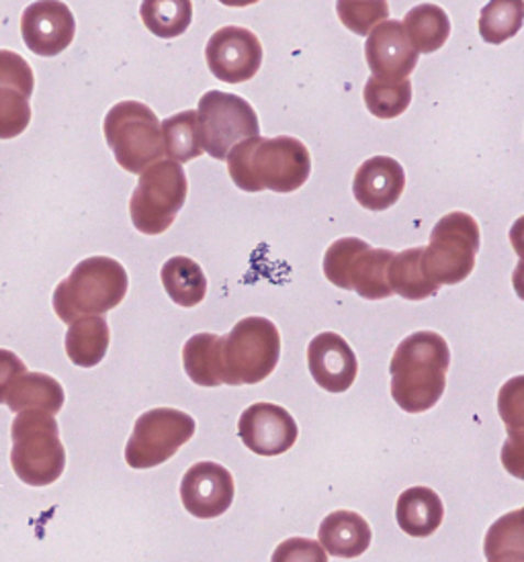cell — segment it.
I'll use <instances>...</instances> for the list:
<instances>
[{
  "label": "cell",
  "mask_w": 524,
  "mask_h": 562,
  "mask_svg": "<svg viewBox=\"0 0 524 562\" xmlns=\"http://www.w3.org/2000/svg\"><path fill=\"white\" fill-rule=\"evenodd\" d=\"M225 160L230 178L244 193H296L312 175L310 149L291 135L248 137Z\"/></svg>",
  "instance_id": "1"
},
{
  "label": "cell",
  "mask_w": 524,
  "mask_h": 562,
  "mask_svg": "<svg viewBox=\"0 0 524 562\" xmlns=\"http://www.w3.org/2000/svg\"><path fill=\"white\" fill-rule=\"evenodd\" d=\"M449 369L447 340L436 331H416L391 356V397L408 414H424L443 397Z\"/></svg>",
  "instance_id": "2"
},
{
  "label": "cell",
  "mask_w": 524,
  "mask_h": 562,
  "mask_svg": "<svg viewBox=\"0 0 524 562\" xmlns=\"http://www.w3.org/2000/svg\"><path fill=\"white\" fill-rule=\"evenodd\" d=\"M125 268L109 256H92L78 262L70 277L54 291V311L64 324L82 317L105 315L127 295Z\"/></svg>",
  "instance_id": "3"
},
{
  "label": "cell",
  "mask_w": 524,
  "mask_h": 562,
  "mask_svg": "<svg viewBox=\"0 0 524 562\" xmlns=\"http://www.w3.org/2000/svg\"><path fill=\"white\" fill-rule=\"evenodd\" d=\"M11 467L30 487L56 483L66 469V448L62 445L56 417L42 412H21L11 426Z\"/></svg>",
  "instance_id": "4"
},
{
  "label": "cell",
  "mask_w": 524,
  "mask_h": 562,
  "mask_svg": "<svg viewBox=\"0 0 524 562\" xmlns=\"http://www.w3.org/2000/svg\"><path fill=\"white\" fill-rule=\"evenodd\" d=\"M281 358V334L267 317H244L222 338L224 385H258Z\"/></svg>",
  "instance_id": "5"
},
{
  "label": "cell",
  "mask_w": 524,
  "mask_h": 562,
  "mask_svg": "<svg viewBox=\"0 0 524 562\" xmlns=\"http://www.w3.org/2000/svg\"><path fill=\"white\" fill-rule=\"evenodd\" d=\"M107 146L123 170L142 175L165 156L163 123L148 104L121 101L109 109L103 123Z\"/></svg>",
  "instance_id": "6"
},
{
  "label": "cell",
  "mask_w": 524,
  "mask_h": 562,
  "mask_svg": "<svg viewBox=\"0 0 524 562\" xmlns=\"http://www.w3.org/2000/svg\"><path fill=\"white\" fill-rule=\"evenodd\" d=\"M393 256L391 250L371 248L360 237H341L326 250L324 274L334 286L355 291L367 301L390 299Z\"/></svg>",
  "instance_id": "7"
},
{
  "label": "cell",
  "mask_w": 524,
  "mask_h": 562,
  "mask_svg": "<svg viewBox=\"0 0 524 562\" xmlns=\"http://www.w3.org/2000/svg\"><path fill=\"white\" fill-rule=\"evenodd\" d=\"M189 182L179 162L165 160L148 166L137 180L130 215L144 236H160L175 223L187 201Z\"/></svg>",
  "instance_id": "8"
},
{
  "label": "cell",
  "mask_w": 524,
  "mask_h": 562,
  "mask_svg": "<svg viewBox=\"0 0 524 562\" xmlns=\"http://www.w3.org/2000/svg\"><path fill=\"white\" fill-rule=\"evenodd\" d=\"M480 244L478 222L461 211L449 213L438 220L424 248V270L438 286L459 284L473 272Z\"/></svg>",
  "instance_id": "9"
},
{
  "label": "cell",
  "mask_w": 524,
  "mask_h": 562,
  "mask_svg": "<svg viewBox=\"0 0 524 562\" xmlns=\"http://www.w3.org/2000/svg\"><path fill=\"white\" fill-rule=\"evenodd\" d=\"M196 419L180 409H150L135 422L125 446V462L135 471L160 467L196 436Z\"/></svg>",
  "instance_id": "10"
},
{
  "label": "cell",
  "mask_w": 524,
  "mask_h": 562,
  "mask_svg": "<svg viewBox=\"0 0 524 562\" xmlns=\"http://www.w3.org/2000/svg\"><path fill=\"white\" fill-rule=\"evenodd\" d=\"M201 146L215 160H225L234 146L260 135V123L253 104L238 94L210 90L201 97L199 109Z\"/></svg>",
  "instance_id": "11"
},
{
  "label": "cell",
  "mask_w": 524,
  "mask_h": 562,
  "mask_svg": "<svg viewBox=\"0 0 524 562\" xmlns=\"http://www.w3.org/2000/svg\"><path fill=\"white\" fill-rule=\"evenodd\" d=\"M211 75L227 85L253 80L263 66V45L246 27H222L215 31L205 47Z\"/></svg>",
  "instance_id": "12"
},
{
  "label": "cell",
  "mask_w": 524,
  "mask_h": 562,
  "mask_svg": "<svg viewBox=\"0 0 524 562\" xmlns=\"http://www.w3.org/2000/svg\"><path fill=\"white\" fill-rule=\"evenodd\" d=\"M238 436L250 452L270 459L281 457L296 446L300 428L285 407L260 401L242 412Z\"/></svg>",
  "instance_id": "13"
},
{
  "label": "cell",
  "mask_w": 524,
  "mask_h": 562,
  "mask_svg": "<svg viewBox=\"0 0 524 562\" xmlns=\"http://www.w3.org/2000/svg\"><path fill=\"white\" fill-rule=\"evenodd\" d=\"M234 476L211 460L193 464L180 481V502L197 519H213L224 516L234 504Z\"/></svg>",
  "instance_id": "14"
},
{
  "label": "cell",
  "mask_w": 524,
  "mask_h": 562,
  "mask_svg": "<svg viewBox=\"0 0 524 562\" xmlns=\"http://www.w3.org/2000/svg\"><path fill=\"white\" fill-rule=\"evenodd\" d=\"M21 35L35 56L54 58L75 42V15L60 0H37L21 16Z\"/></svg>",
  "instance_id": "15"
},
{
  "label": "cell",
  "mask_w": 524,
  "mask_h": 562,
  "mask_svg": "<svg viewBox=\"0 0 524 562\" xmlns=\"http://www.w3.org/2000/svg\"><path fill=\"white\" fill-rule=\"evenodd\" d=\"M419 52L412 47L405 35L402 21H383L375 27L367 44H365V58L374 78L386 82H400L416 70Z\"/></svg>",
  "instance_id": "16"
},
{
  "label": "cell",
  "mask_w": 524,
  "mask_h": 562,
  "mask_svg": "<svg viewBox=\"0 0 524 562\" xmlns=\"http://www.w3.org/2000/svg\"><path fill=\"white\" fill-rule=\"evenodd\" d=\"M308 369L315 385L328 393H346L357 381L359 360L341 334L324 331L308 346Z\"/></svg>",
  "instance_id": "17"
},
{
  "label": "cell",
  "mask_w": 524,
  "mask_h": 562,
  "mask_svg": "<svg viewBox=\"0 0 524 562\" xmlns=\"http://www.w3.org/2000/svg\"><path fill=\"white\" fill-rule=\"evenodd\" d=\"M404 189V168L390 156H375L360 164L353 180V194L360 207L367 211L393 207L400 201Z\"/></svg>",
  "instance_id": "18"
},
{
  "label": "cell",
  "mask_w": 524,
  "mask_h": 562,
  "mask_svg": "<svg viewBox=\"0 0 524 562\" xmlns=\"http://www.w3.org/2000/svg\"><path fill=\"white\" fill-rule=\"evenodd\" d=\"M317 538L334 559H359L371 547L374 532L357 512L336 509L322 519Z\"/></svg>",
  "instance_id": "19"
},
{
  "label": "cell",
  "mask_w": 524,
  "mask_h": 562,
  "mask_svg": "<svg viewBox=\"0 0 524 562\" xmlns=\"http://www.w3.org/2000/svg\"><path fill=\"white\" fill-rule=\"evenodd\" d=\"M395 519L402 532L412 538H428L443 526L445 505L431 487H410L398 497Z\"/></svg>",
  "instance_id": "20"
},
{
  "label": "cell",
  "mask_w": 524,
  "mask_h": 562,
  "mask_svg": "<svg viewBox=\"0 0 524 562\" xmlns=\"http://www.w3.org/2000/svg\"><path fill=\"white\" fill-rule=\"evenodd\" d=\"M64 389L60 383L44 372H25L11 386L7 395V405L13 414L21 412H42L58 415L64 407Z\"/></svg>",
  "instance_id": "21"
},
{
  "label": "cell",
  "mask_w": 524,
  "mask_h": 562,
  "mask_svg": "<svg viewBox=\"0 0 524 562\" xmlns=\"http://www.w3.org/2000/svg\"><path fill=\"white\" fill-rule=\"evenodd\" d=\"M111 344V329L103 315H92L73 322L66 331V355L70 362L80 369H94L109 350Z\"/></svg>",
  "instance_id": "22"
},
{
  "label": "cell",
  "mask_w": 524,
  "mask_h": 562,
  "mask_svg": "<svg viewBox=\"0 0 524 562\" xmlns=\"http://www.w3.org/2000/svg\"><path fill=\"white\" fill-rule=\"evenodd\" d=\"M182 367L196 385H224L222 338L208 331L189 338L182 348Z\"/></svg>",
  "instance_id": "23"
},
{
  "label": "cell",
  "mask_w": 524,
  "mask_h": 562,
  "mask_svg": "<svg viewBox=\"0 0 524 562\" xmlns=\"http://www.w3.org/2000/svg\"><path fill=\"white\" fill-rule=\"evenodd\" d=\"M160 279L165 284L166 295L172 299L179 307H197L203 303L208 295V279L205 272L197 265L196 260L187 256H175L166 260L160 270Z\"/></svg>",
  "instance_id": "24"
},
{
  "label": "cell",
  "mask_w": 524,
  "mask_h": 562,
  "mask_svg": "<svg viewBox=\"0 0 524 562\" xmlns=\"http://www.w3.org/2000/svg\"><path fill=\"white\" fill-rule=\"evenodd\" d=\"M422 258V246L393 256L390 265V286L393 295L404 296L408 301H424L438 293L441 286L424 270Z\"/></svg>",
  "instance_id": "25"
},
{
  "label": "cell",
  "mask_w": 524,
  "mask_h": 562,
  "mask_svg": "<svg viewBox=\"0 0 524 562\" xmlns=\"http://www.w3.org/2000/svg\"><path fill=\"white\" fill-rule=\"evenodd\" d=\"M402 25L410 44L419 54L438 52L449 40V15L438 4L424 2L414 7L412 11H408Z\"/></svg>",
  "instance_id": "26"
},
{
  "label": "cell",
  "mask_w": 524,
  "mask_h": 562,
  "mask_svg": "<svg viewBox=\"0 0 524 562\" xmlns=\"http://www.w3.org/2000/svg\"><path fill=\"white\" fill-rule=\"evenodd\" d=\"M488 562H524V505L495 519L483 538Z\"/></svg>",
  "instance_id": "27"
},
{
  "label": "cell",
  "mask_w": 524,
  "mask_h": 562,
  "mask_svg": "<svg viewBox=\"0 0 524 562\" xmlns=\"http://www.w3.org/2000/svg\"><path fill=\"white\" fill-rule=\"evenodd\" d=\"M140 15L146 30L163 40H175L191 27V0H142Z\"/></svg>",
  "instance_id": "28"
},
{
  "label": "cell",
  "mask_w": 524,
  "mask_h": 562,
  "mask_svg": "<svg viewBox=\"0 0 524 562\" xmlns=\"http://www.w3.org/2000/svg\"><path fill=\"white\" fill-rule=\"evenodd\" d=\"M165 154L172 162H191L203 154L197 111H182L163 123Z\"/></svg>",
  "instance_id": "29"
},
{
  "label": "cell",
  "mask_w": 524,
  "mask_h": 562,
  "mask_svg": "<svg viewBox=\"0 0 524 562\" xmlns=\"http://www.w3.org/2000/svg\"><path fill=\"white\" fill-rule=\"evenodd\" d=\"M524 25V0H490L480 15V35L488 44L500 45L516 37Z\"/></svg>",
  "instance_id": "30"
},
{
  "label": "cell",
  "mask_w": 524,
  "mask_h": 562,
  "mask_svg": "<svg viewBox=\"0 0 524 562\" xmlns=\"http://www.w3.org/2000/svg\"><path fill=\"white\" fill-rule=\"evenodd\" d=\"M365 104L369 113L377 119H395L408 111L412 103V82L405 78L400 82H386L379 78H369L365 90Z\"/></svg>",
  "instance_id": "31"
},
{
  "label": "cell",
  "mask_w": 524,
  "mask_h": 562,
  "mask_svg": "<svg viewBox=\"0 0 524 562\" xmlns=\"http://www.w3.org/2000/svg\"><path fill=\"white\" fill-rule=\"evenodd\" d=\"M498 414L506 426L510 445L524 450V374L512 376L498 393Z\"/></svg>",
  "instance_id": "32"
},
{
  "label": "cell",
  "mask_w": 524,
  "mask_h": 562,
  "mask_svg": "<svg viewBox=\"0 0 524 562\" xmlns=\"http://www.w3.org/2000/svg\"><path fill=\"white\" fill-rule=\"evenodd\" d=\"M336 13L346 30L357 35H369L371 31L388 21V0H336Z\"/></svg>",
  "instance_id": "33"
},
{
  "label": "cell",
  "mask_w": 524,
  "mask_h": 562,
  "mask_svg": "<svg viewBox=\"0 0 524 562\" xmlns=\"http://www.w3.org/2000/svg\"><path fill=\"white\" fill-rule=\"evenodd\" d=\"M30 123V99L19 90L0 89V139H13L23 134Z\"/></svg>",
  "instance_id": "34"
},
{
  "label": "cell",
  "mask_w": 524,
  "mask_h": 562,
  "mask_svg": "<svg viewBox=\"0 0 524 562\" xmlns=\"http://www.w3.org/2000/svg\"><path fill=\"white\" fill-rule=\"evenodd\" d=\"M35 76L27 59L15 52L0 49V89H15L31 99Z\"/></svg>",
  "instance_id": "35"
},
{
  "label": "cell",
  "mask_w": 524,
  "mask_h": 562,
  "mask_svg": "<svg viewBox=\"0 0 524 562\" xmlns=\"http://www.w3.org/2000/svg\"><path fill=\"white\" fill-rule=\"evenodd\" d=\"M270 562H328V554L320 542L312 538H287L275 548Z\"/></svg>",
  "instance_id": "36"
},
{
  "label": "cell",
  "mask_w": 524,
  "mask_h": 562,
  "mask_svg": "<svg viewBox=\"0 0 524 562\" xmlns=\"http://www.w3.org/2000/svg\"><path fill=\"white\" fill-rule=\"evenodd\" d=\"M27 372L25 362L11 350L0 348V403H7V395L16 379Z\"/></svg>",
  "instance_id": "37"
},
{
  "label": "cell",
  "mask_w": 524,
  "mask_h": 562,
  "mask_svg": "<svg viewBox=\"0 0 524 562\" xmlns=\"http://www.w3.org/2000/svg\"><path fill=\"white\" fill-rule=\"evenodd\" d=\"M500 460H502V467L506 469V473L512 474L514 479L524 481V450H519L510 445L509 440H504L502 450H500Z\"/></svg>",
  "instance_id": "38"
},
{
  "label": "cell",
  "mask_w": 524,
  "mask_h": 562,
  "mask_svg": "<svg viewBox=\"0 0 524 562\" xmlns=\"http://www.w3.org/2000/svg\"><path fill=\"white\" fill-rule=\"evenodd\" d=\"M510 244H512L514 252L519 254L521 265H524V215L512 223V227H510Z\"/></svg>",
  "instance_id": "39"
},
{
  "label": "cell",
  "mask_w": 524,
  "mask_h": 562,
  "mask_svg": "<svg viewBox=\"0 0 524 562\" xmlns=\"http://www.w3.org/2000/svg\"><path fill=\"white\" fill-rule=\"evenodd\" d=\"M512 286H514L519 299L524 301V265H521V262L516 265L514 272H512Z\"/></svg>",
  "instance_id": "40"
},
{
  "label": "cell",
  "mask_w": 524,
  "mask_h": 562,
  "mask_svg": "<svg viewBox=\"0 0 524 562\" xmlns=\"http://www.w3.org/2000/svg\"><path fill=\"white\" fill-rule=\"evenodd\" d=\"M220 2L225 7H232V9H244V7H250V4H256L260 0H220Z\"/></svg>",
  "instance_id": "41"
}]
</instances>
